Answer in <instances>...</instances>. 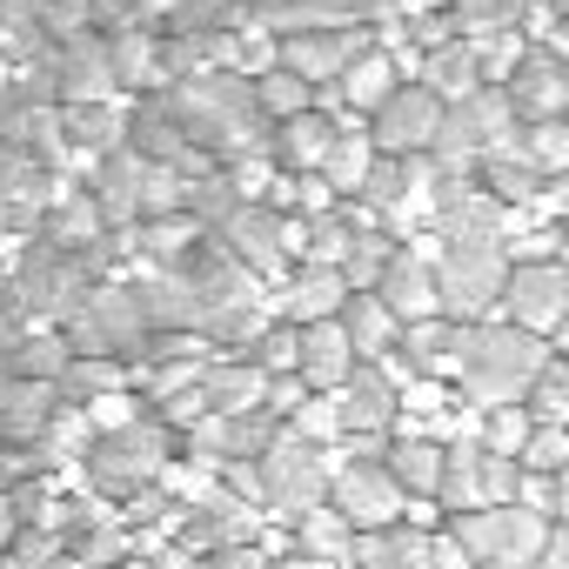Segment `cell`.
I'll return each mask as SVG.
<instances>
[{
	"label": "cell",
	"mask_w": 569,
	"mask_h": 569,
	"mask_svg": "<svg viewBox=\"0 0 569 569\" xmlns=\"http://www.w3.org/2000/svg\"><path fill=\"white\" fill-rule=\"evenodd\" d=\"M549 362V342L516 329V322H469L462 329V369H456V396L469 409H502V402H529L536 376Z\"/></svg>",
	"instance_id": "cell-1"
},
{
	"label": "cell",
	"mask_w": 569,
	"mask_h": 569,
	"mask_svg": "<svg viewBox=\"0 0 569 569\" xmlns=\"http://www.w3.org/2000/svg\"><path fill=\"white\" fill-rule=\"evenodd\" d=\"M449 536L469 549L476 569H536V556L549 549L556 522L522 509V502H502V509H469V516H449Z\"/></svg>",
	"instance_id": "cell-2"
},
{
	"label": "cell",
	"mask_w": 569,
	"mask_h": 569,
	"mask_svg": "<svg viewBox=\"0 0 569 569\" xmlns=\"http://www.w3.org/2000/svg\"><path fill=\"white\" fill-rule=\"evenodd\" d=\"M502 281H509L502 241H442L436 248V289H442L449 322H489V309H502Z\"/></svg>",
	"instance_id": "cell-3"
},
{
	"label": "cell",
	"mask_w": 569,
	"mask_h": 569,
	"mask_svg": "<svg viewBox=\"0 0 569 569\" xmlns=\"http://www.w3.org/2000/svg\"><path fill=\"white\" fill-rule=\"evenodd\" d=\"M329 489H336V462H329L316 442L281 436V442H268V449H261V496H268L274 509L309 516V509H322V502H329Z\"/></svg>",
	"instance_id": "cell-4"
},
{
	"label": "cell",
	"mask_w": 569,
	"mask_h": 569,
	"mask_svg": "<svg viewBox=\"0 0 569 569\" xmlns=\"http://www.w3.org/2000/svg\"><path fill=\"white\" fill-rule=\"evenodd\" d=\"M502 322H516V329H529V336L549 342L569 322V261H509Z\"/></svg>",
	"instance_id": "cell-5"
},
{
	"label": "cell",
	"mask_w": 569,
	"mask_h": 569,
	"mask_svg": "<svg viewBox=\"0 0 569 569\" xmlns=\"http://www.w3.org/2000/svg\"><path fill=\"white\" fill-rule=\"evenodd\" d=\"M369 48V21H342V28H289L274 34V68L302 74L309 88H336L342 68Z\"/></svg>",
	"instance_id": "cell-6"
},
{
	"label": "cell",
	"mask_w": 569,
	"mask_h": 569,
	"mask_svg": "<svg viewBox=\"0 0 569 569\" xmlns=\"http://www.w3.org/2000/svg\"><path fill=\"white\" fill-rule=\"evenodd\" d=\"M442 114H449V101H442V94H429L422 81H402V88L369 114V141H376L382 154H396V161L429 154V148H436V134H442Z\"/></svg>",
	"instance_id": "cell-7"
},
{
	"label": "cell",
	"mask_w": 569,
	"mask_h": 569,
	"mask_svg": "<svg viewBox=\"0 0 569 569\" xmlns=\"http://www.w3.org/2000/svg\"><path fill=\"white\" fill-rule=\"evenodd\" d=\"M329 509H342L356 522V536H376V529H396L409 516V489L389 476V462H349V469H336Z\"/></svg>",
	"instance_id": "cell-8"
},
{
	"label": "cell",
	"mask_w": 569,
	"mask_h": 569,
	"mask_svg": "<svg viewBox=\"0 0 569 569\" xmlns=\"http://www.w3.org/2000/svg\"><path fill=\"white\" fill-rule=\"evenodd\" d=\"M429 221H436L442 241H502V234L516 228L509 201H496V194H489L482 181H469V174H442Z\"/></svg>",
	"instance_id": "cell-9"
},
{
	"label": "cell",
	"mask_w": 569,
	"mask_h": 569,
	"mask_svg": "<svg viewBox=\"0 0 569 569\" xmlns=\"http://www.w3.org/2000/svg\"><path fill=\"white\" fill-rule=\"evenodd\" d=\"M522 34H529V28H522ZM502 88H509V101H516V121H569V61H562L549 41L529 34L516 74H509Z\"/></svg>",
	"instance_id": "cell-10"
},
{
	"label": "cell",
	"mask_w": 569,
	"mask_h": 569,
	"mask_svg": "<svg viewBox=\"0 0 569 569\" xmlns=\"http://www.w3.org/2000/svg\"><path fill=\"white\" fill-rule=\"evenodd\" d=\"M221 248L248 268V274H281L289 268V221H281L274 208H234L221 221Z\"/></svg>",
	"instance_id": "cell-11"
},
{
	"label": "cell",
	"mask_w": 569,
	"mask_h": 569,
	"mask_svg": "<svg viewBox=\"0 0 569 569\" xmlns=\"http://www.w3.org/2000/svg\"><path fill=\"white\" fill-rule=\"evenodd\" d=\"M376 296L402 316V322H429L442 316V289H436V254L429 248H396L389 274L376 281Z\"/></svg>",
	"instance_id": "cell-12"
},
{
	"label": "cell",
	"mask_w": 569,
	"mask_h": 569,
	"mask_svg": "<svg viewBox=\"0 0 569 569\" xmlns=\"http://www.w3.org/2000/svg\"><path fill=\"white\" fill-rule=\"evenodd\" d=\"M356 369H362V356H356V342H349L342 316H336V322H309V329H302V362H296V376H302L316 396L349 389V382H356Z\"/></svg>",
	"instance_id": "cell-13"
},
{
	"label": "cell",
	"mask_w": 569,
	"mask_h": 569,
	"mask_svg": "<svg viewBox=\"0 0 569 569\" xmlns=\"http://www.w3.org/2000/svg\"><path fill=\"white\" fill-rule=\"evenodd\" d=\"M336 402H342V429H349V436H389L396 416H402V389H396L376 362H362L356 382L336 389Z\"/></svg>",
	"instance_id": "cell-14"
},
{
	"label": "cell",
	"mask_w": 569,
	"mask_h": 569,
	"mask_svg": "<svg viewBox=\"0 0 569 569\" xmlns=\"http://www.w3.org/2000/svg\"><path fill=\"white\" fill-rule=\"evenodd\" d=\"M336 134H342V121L316 101V108H309V114H296V121H274V161L289 168V174H322V161H329Z\"/></svg>",
	"instance_id": "cell-15"
},
{
	"label": "cell",
	"mask_w": 569,
	"mask_h": 569,
	"mask_svg": "<svg viewBox=\"0 0 569 569\" xmlns=\"http://www.w3.org/2000/svg\"><path fill=\"white\" fill-rule=\"evenodd\" d=\"M154 462H161V442L141 436V429H121V436H94L88 476H94L101 489H134V482L154 476Z\"/></svg>",
	"instance_id": "cell-16"
},
{
	"label": "cell",
	"mask_w": 569,
	"mask_h": 569,
	"mask_svg": "<svg viewBox=\"0 0 569 569\" xmlns=\"http://www.w3.org/2000/svg\"><path fill=\"white\" fill-rule=\"evenodd\" d=\"M134 296H141V316H148V329H194V322L208 316L201 281H194V274H181V268H161V274H148Z\"/></svg>",
	"instance_id": "cell-17"
},
{
	"label": "cell",
	"mask_w": 569,
	"mask_h": 569,
	"mask_svg": "<svg viewBox=\"0 0 569 569\" xmlns=\"http://www.w3.org/2000/svg\"><path fill=\"white\" fill-rule=\"evenodd\" d=\"M396 88H402V68H396V54H389V48L376 41V28H369V48L342 68L336 94H342V108H349V114H376Z\"/></svg>",
	"instance_id": "cell-18"
},
{
	"label": "cell",
	"mask_w": 569,
	"mask_h": 569,
	"mask_svg": "<svg viewBox=\"0 0 569 569\" xmlns=\"http://www.w3.org/2000/svg\"><path fill=\"white\" fill-rule=\"evenodd\" d=\"M462 329H469V322H449V316L402 322V356H409V369L429 376V382H456V369H462Z\"/></svg>",
	"instance_id": "cell-19"
},
{
	"label": "cell",
	"mask_w": 569,
	"mask_h": 569,
	"mask_svg": "<svg viewBox=\"0 0 569 569\" xmlns=\"http://www.w3.org/2000/svg\"><path fill=\"white\" fill-rule=\"evenodd\" d=\"M342 329H349V342H356L362 362H382V356L402 342V316H396L376 289H356V296L342 302Z\"/></svg>",
	"instance_id": "cell-20"
},
{
	"label": "cell",
	"mask_w": 569,
	"mask_h": 569,
	"mask_svg": "<svg viewBox=\"0 0 569 569\" xmlns=\"http://www.w3.org/2000/svg\"><path fill=\"white\" fill-rule=\"evenodd\" d=\"M476 181L496 194V201H509V208H522V201H536L542 188H549V174L516 148V141H502V148H489L482 161H476Z\"/></svg>",
	"instance_id": "cell-21"
},
{
	"label": "cell",
	"mask_w": 569,
	"mask_h": 569,
	"mask_svg": "<svg viewBox=\"0 0 569 569\" xmlns=\"http://www.w3.org/2000/svg\"><path fill=\"white\" fill-rule=\"evenodd\" d=\"M261 396H268V376L254 362H214V369H201V409L208 416H248V409H261Z\"/></svg>",
	"instance_id": "cell-22"
},
{
	"label": "cell",
	"mask_w": 569,
	"mask_h": 569,
	"mask_svg": "<svg viewBox=\"0 0 569 569\" xmlns=\"http://www.w3.org/2000/svg\"><path fill=\"white\" fill-rule=\"evenodd\" d=\"M389 476L409 489V502L422 496V502H436V489H442V462H449V442H429V436H396L389 442Z\"/></svg>",
	"instance_id": "cell-23"
},
{
	"label": "cell",
	"mask_w": 569,
	"mask_h": 569,
	"mask_svg": "<svg viewBox=\"0 0 569 569\" xmlns=\"http://www.w3.org/2000/svg\"><path fill=\"white\" fill-rule=\"evenodd\" d=\"M349 296H356V289H349V274H342V268H302V274L289 281V322H296V329H309V322H336Z\"/></svg>",
	"instance_id": "cell-24"
},
{
	"label": "cell",
	"mask_w": 569,
	"mask_h": 569,
	"mask_svg": "<svg viewBox=\"0 0 569 569\" xmlns=\"http://www.w3.org/2000/svg\"><path fill=\"white\" fill-rule=\"evenodd\" d=\"M482 462H489L482 436H456V442H449L442 489H436V502H442L449 516H469V509H482Z\"/></svg>",
	"instance_id": "cell-25"
},
{
	"label": "cell",
	"mask_w": 569,
	"mask_h": 569,
	"mask_svg": "<svg viewBox=\"0 0 569 569\" xmlns=\"http://www.w3.org/2000/svg\"><path fill=\"white\" fill-rule=\"evenodd\" d=\"M296 556H309V562H349L356 556V522L342 516V509H309V516H296Z\"/></svg>",
	"instance_id": "cell-26"
},
{
	"label": "cell",
	"mask_w": 569,
	"mask_h": 569,
	"mask_svg": "<svg viewBox=\"0 0 569 569\" xmlns=\"http://www.w3.org/2000/svg\"><path fill=\"white\" fill-rule=\"evenodd\" d=\"M376 161H382V148H376L362 128H356V134L342 128V134H336V148H329V161H322V181H329L336 194H362V188H369V174H376Z\"/></svg>",
	"instance_id": "cell-27"
},
{
	"label": "cell",
	"mask_w": 569,
	"mask_h": 569,
	"mask_svg": "<svg viewBox=\"0 0 569 569\" xmlns=\"http://www.w3.org/2000/svg\"><path fill=\"white\" fill-rule=\"evenodd\" d=\"M316 94H322V88H309V81H302V74H289V68L254 74V108H261L268 121H296V114H309V108H316Z\"/></svg>",
	"instance_id": "cell-28"
},
{
	"label": "cell",
	"mask_w": 569,
	"mask_h": 569,
	"mask_svg": "<svg viewBox=\"0 0 569 569\" xmlns=\"http://www.w3.org/2000/svg\"><path fill=\"white\" fill-rule=\"evenodd\" d=\"M476 436H482V449H496V456H516V462H522V442L536 436V416H529L522 402L476 409Z\"/></svg>",
	"instance_id": "cell-29"
},
{
	"label": "cell",
	"mask_w": 569,
	"mask_h": 569,
	"mask_svg": "<svg viewBox=\"0 0 569 569\" xmlns=\"http://www.w3.org/2000/svg\"><path fill=\"white\" fill-rule=\"evenodd\" d=\"M516 148L556 181V174H569V121H529L522 134H516Z\"/></svg>",
	"instance_id": "cell-30"
},
{
	"label": "cell",
	"mask_w": 569,
	"mask_h": 569,
	"mask_svg": "<svg viewBox=\"0 0 569 569\" xmlns=\"http://www.w3.org/2000/svg\"><path fill=\"white\" fill-rule=\"evenodd\" d=\"M522 409H529L536 422H562V429H569V362H562V356L542 362V376H536V389H529Z\"/></svg>",
	"instance_id": "cell-31"
},
{
	"label": "cell",
	"mask_w": 569,
	"mask_h": 569,
	"mask_svg": "<svg viewBox=\"0 0 569 569\" xmlns=\"http://www.w3.org/2000/svg\"><path fill=\"white\" fill-rule=\"evenodd\" d=\"M194 241H201V221H194V214H168V221H141V248H148L154 261H168V268H174V261H181V254H188Z\"/></svg>",
	"instance_id": "cell-32"
},
{
	"label": "cell",
	"mask_w": 569,
	"mask_h": 569,
	"mask_svg": "<svg viewBox=\"0 0 569 569\" xmlns=\"http://www.w3.org/2000/svg\"><path fill=\"white\" fill-rule=\"evenodd\" d=\"M389 261H396V241H389V234H356V248H349V261H342L349 289H376V281L389 274Z\"/></svg>",
	"instance_id": "cell-33"
},
{
	"label": "cell",
	"mask_w": 569,
	"mask_h": 569,
	"mask_svg": "<svg viewBox=\"0 0 569 569\" xmlns=\"http://www.w3.org/2000/svg\"><path fill=\"white\" fill-rule=\"evenodd\" d=\"M289 422H296V436H302V442H316V449H329V442H342V436H349V429H342V402H336V396H309Z\"/></svg>",
	"instance_id": "cell-34"
},
{
	"label": "cell",
	"mask_w": 569,
	"mask_h": 569,
	"mask_svg": "<svg viewBox=\"0 0 569 569\" xmlns=\"http://www.w3.org/2000/svg\"><path fill=\"white\" fill-rule=\"evenodd\" d=\"M296 362H302V329L296 322L261 329V342H254V369L261 376H296Z\"/></svg>",
	"instance_id": "cell-35"
},
{
	"label": "cell",
	"mask_w": 569,
	"mask_h": 569,
	"mask_svg": "<svg viewBox=\"0 0 569 569\" xmlns=\"http://www.w3.org/2000/svg\"><path fill=\"white\" fill-rule=\"evenodd\" d=\"M562 462H569V429H562V422H536V436L522 442V469L556 476Z\"/></svg>",
	"instance_id": "cell-36"
},
{
	"label": "cell",
	"mask_w": 569,
	"mask_h": 569,
	"mask_svg": "<svg viewBox=\"0 0 569 569\" xmlns=\"http://www.w3.org/2000/svg\"><path fill=\"white\" fill-rule=\"evenodd\" d=\"M309 396H316V389H309L302 376H268V396H261V409H268V416H296Z\"/></svg>",
	"instance_id": "cell-37"
},
{
	"label": "cell",
	"mask_w": 569,
	"mask_h": 569,
	"mask_svg": "<svg viewBox=\"0 0 569 569\" xmlns=\"http://www.w3.org/2000/svg\"><path fill=\"white\" fill-rule=\"evenodd\" d=\"M516 502L556 522V476H536V469H522V489H516Z\"/></svg>",
	"instance_id": "cell-38"
},
{
	"label": "cell",
	"mask_w": 569,
	"mask_h": 569,
	"mask_svg": "<svg viewBox=\"0 0 569 569\" xmlns=\"http://www.w3.org/2000/svg\"><path fill=\"white\" fill-rule=\"evenodd\" d=\"M429 556H436V569H476V562H469V549H462V542H456L449 529H436V542H429Z\"/></svg>",
	"instance_id": "cell-39"
},
{
	"label": "cell",
	"mask_w": 569,
	"mask_h": 569,
	"mask_svg": "<svg viewBox=\"0 0 569 569\" xmlns=\"http://www.w3.org/2000/svg\"><path fill=\"white\" fill-rule=\"evenodd\" d=\"M542 194H549V201H542V208H549V221H562V228H569V174H556Z\"/></svg>",
	"instance_id": "cell-40"
},
{
	"label": "cell",
	"mask_w": 569,
	"mask_h": 569,
	"mask_svg": "<svg viewBox=\"0 0 569 569\" xmlns=\"http://www.w3.org/2000/svg\"><path fill=\"white\" fill-rule=\"evenodd\" d=\"M536 569H569V529H556V536H549V549L536 556Z\"/></svg>",
	"instance_id": "cell-41"
},
{
	"label": "cell",
	"mask_w": 569,
	"mask_h": 569,
	"mask_svg": "<svg viewBox=\"0 0 569 569\" xmlns=\"http://www.w3.org/2000/svg\"><path fill=\"white\" fill-rule=\"evenodd\" d=\"M556 516H562V529H569V462L556 469Z\"/></svg>",
	"instance_id": "cell-42"
},
{
	"label": "cell",
	"mask_w": 569,
	"mask_h": 569,
	"mask_svg": "<svg viewBox=\"0 0 569 569\" xmlns=\"http://www.w3.org/2000/svg\"><path fill=\"white\" fill-rule=\"evenodd\" d=\"M549 356H562V362H569V322H562V329L549 336Z\"/></svg>",
	"instance_id": "cell-43"
},
{
	"label": "cell",
	"mask_w": 569,
	"mask_h": 569,
	"mask_svg": "<svg viewBox=\"0 0 569 569\" xmlns=\"http://www.w3.org/2000/svg\"><path fill=\"white\" fill-rule=\"evenodd\" d=\"M274 569H329V562H309V556H289V562H274Z\"/></svg>",
	"instance_id": "cell-44"
}]
</instances>
